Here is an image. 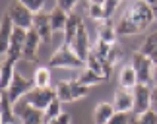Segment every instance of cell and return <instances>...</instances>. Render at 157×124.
I'll return each instance as SVG.
<instances>
[{
    "label": "cell",
    "instance_id": "cell-1",
    "mask_svg": "<svg viewBox=\"0 0 157 124\" xmlns=\"http://www.w3.org/2000/svg\"><path fill=\"white\" fill-rule=\"evenodd\" d=\"M153 21H155V16H153L151 4L140 0V2H132L124 10V14L118 17L114 29H117L118 35H138L146 31Z\"/></svg>",
    "mask_w": 157,
    "mask_h": 124
},
{
    "label": "cell",
    "instance_id": "cell-2",
    "mask_svg": "<svg viewBox=\"0 0 157 124\" xmlns=\"http://www.w3.org/2000/svg\"><path fill=\"white\" fill-rule=\"evenodd\" d=\"M86 62L74 52V49L68 43H62L56 49V52L51 56L49 68H68V70H82Z\"/></svg>",
    "mask_w": 157,
    "mask_h": 124
},
{
    "label": "cell",
    "instance_id": "cell-3",
    "mask_svg": "<svg viewBox=\"0 0 157 124\" xmlns=\"http://www.w3.org/2000/svg\"><path fill=\"white\" fill-rule=\"evenodd\" d=\"M54 91H56V99L60 103H74L78 99L87 95L89 87L82 85L78 80H70V81H60V84L54 87Z\"/></svg>",
    "mask_w": 157,
    "mask_h": 124
},
{
    "label": "cell",
    "instance_id": "cell-4",
    "mask_svg": "<svg viewBox=\"0 0 157 124\" xmlns=\"http://www.w3.org/2000/svg\"><path fill=\"white\" fill-rule=\"evenodd\" d=\"M130 66L134 68V72L138 76V81H140L142 85H147L149 81H153V68H155V64L149 60L146 54H142L140 51L132 52Z\"/></svg>",
    "mask_w": 157,
    "mask_h": 124
},
{
    "label": "cell",
    "instance_id": "cell-5",
    "mask_svg": "<svg viewBox=\"0 0 157 124\" xmlns=\"http://www.w3.org/2000/svg\"><path fill=\"white\" fill-rule=\"evenodd\" d=\"M6 14L10 16V20L14 21V25H16V27L25 29V31H29V29L33 27V14L25 8L23 0H14V2L8 6Z\"/></svg>",
    "mask_w": 157,
    "mask_h": 124
},
{
    "label": "cell",
    "instance_id": "cell-6",
    "mask_svg": "<svg viewBox=\"0 0 157 124\" xmlns=\"http://www.w3.org/2000/svg\"><path fill=\"white\" fill-rule=\"evenodd\" d=\"M33 89H35V81H33V78H25V76H21V74L16 72L14 80H12V84H10V87H8L6 91H8L12 103H17V101H20V97L29 95Z\"/></svg>",
    "mask_w": 157,
    "mask_h": 124
},
{
    "label": "cell",
    "instance_id": "cell-7",
    "mask_svg": "<svg viewBox=\"0 0 157 124\" xmlns=\"http://www.w3.org/2000/svg\"><path fill=\"white\" fill-rule=\"evenodd\" d=\"M54 99H56V91H54L52 87H47V89H37V87H35V89L27 95L25 103L29 105V107H33V109L43 111V113H45L47 107H49Z\"/></svg>",
    "mask_w": 157,
    "mask_h": 124
},
{
    "label": "cell",
    "instance_id": "cell-8",
    "mask_svg": "<svg viewBox=\"0 0 157 124\" xmlns=\"http://www.w3.org/2000/svg\"><path fill=\"white\" fill-rule=\"evenodd\" d=\"M132 93H134V109H132V113L144 115L147 111H151V87L138 84L132 89Z\"/></svg>",
    "mask_w": 157,
    "mask_h": 124
},
{
    "label": "cell",
    "instance_id": "cell-9",
    "mask_svg": "<svg viewBox=\"0 0 157 124\" xmlns=\"http://www.w3.org/2000/svg\"><path fill=\"white\" fill-rule=\"evenodd\" d=\"M0 122L2 124H17L20 122V116H17L14 103L8 95V91L0 93Z\"/></svg>",
    "mask_w": 157,
    "mask_h": 124
},
{
    "label": "cell",
    "instance_id": "cell-10",
    "mask_svg": "<svg viewBox=\"0 0 157 124\" xmlns=\"http://www.w3.org/2000/svg\"><path fill=\"white\" fill-rule=\"evenodd\" d=\"M113 107L117 113H126L128 115L132 109H134V93L130 89H124V87H118L114 91V99H113Z\"/></svg>",
    "mask_w": 157,
    "mask_h": 124
},
{
    "label": "cell",
    "instance_id": "cell-11",
    "mask_svg": "<svg viewBox=\"0 0 157 124\" xmlns=\"http://www.w3.org/2000/svg\"><path fill=\"white\" fill-rule=\"evenodd\" d=\"M72 49L78 56L82 58L83 62L87 60L89 52H91V47H89V37H87V29H86V23H82L80 29H78V35L74 39V43H72Z\"/></svg>",
    "mask_w": 157,
    "mask_h": 124
},
{
    "label": "cell",
    "instance_id": "cell-12",
    "mask_svg": "<svg viewBox=\"0 0 157 124\" xmlns=\"http://www.w3.org/2000/svg\"><path fill=\"white\" fill-rule=\"evenodd\" d=\"M86 68H89V70H93L95 74H99L103 80H109V76H111V70H113V66L109 64L103 56H99L97 52H89V56H87V60H86Z\"/></svg>",
    "mask_w": 157,
    "mask_h": 124
},
{
    "label": "cell",
    "instance_id": "cell-13",
    "mask_svg": "<svg viewBox=\"0 0 157 124\" xmlns=\"http://www.w3.org/2000/svg\"><path fill=\"white\" fill-rule=\"evenodd\" d=\"M43 43L39 37V33L31 27L27 31V39H25V47H23V60L27 62H37V51H39V45Z\"/></svg>",
    "mask_w": 157,
    "mask_h": 124
},
{
    "label": "cell",
    "instance_id": "cell-14",
    "mask_svg": "<svg viewBox=\"0 0 157 124\" xmlns=\"http://www.w3.org/2000/svg\"><path fill=\"white\" fill-rule=\"evenodd\" d=\"M33 29L39 33V37L43 43H49L52 37V27H51V17L47 12H41V14L33 16Z\"/></svg>",
    "mask_w": 157,
    "mask_h": 124
},
{
    "label": "cell",
    "instance_id": "cell-15",
    "mask_svg": "<svg viewBox=\"0 0 157 124\" xmlns=\"http://www.w3.org/2000/svg\"><path fill=\"white\" fill-rule=\"evenodd\" d=\"M16 113H17V116H20L21 124H45V113L29 107L27 103H23L21 107H17Z\"/></svg>",
    "mask_w": 157,
    "mask_h": 124
},
{
    "label": "cell",
    "instance_id": "cell-16",
    "mask_svg": "<svg viewBox=\"0 0 157 124\" xmlns=\"http://www.w3.org/2000/svg\"><path fill=\"white\" fill-rule=\"evenodd\" d=\"M14 21L10 20L8 14L2 16V21H0V54L2 58L6 56V52H8V47H10V39H12V33H14Z\"/></svg>",
    "mask_w": 157,
    "mask_h": 124
},
{
    "label": "cell",
    "instance_id": "cell-17",
    "mask_svg": "<svg viewBox=\"0 0 157 124\" xmlns=\"http://www.w3.org/2000/svg\"><path fill=\"white\" fill-rule=\"evenodd\" d=\"M114 107L113 103H99L93 109V124H109L114 116Z\"/></svg>",
    "mask_w": 157,
    "mask_h": 124
},
{
    "label": "cell",
    "instance_id": "cell-18",
    "mask_svg": "<svg viewBox=\"0 0 157 124\" xmlns=\"http://www.w3.org/2000/svg\"><path fill=\"white\" fill-rule=\"evenodd\" d=\"M118 84H120V87L130 89V91L140 84V81H138V76L134 72V68H132L130 64H126V66L120 68V72H118Z\"/></svg>",
    "mask_w": 157,
    "mask_h": 124
},
{
    "label": "cell",
    "instance_id": "cell-19",
    "mask_svg": "<svg viewBox=\"0 0 157 124\" xmlns=\"http://www.w3.org/2000/svg\"><path fill=\"white\" fill-rule=\"evenodd\" d=\"M49 17H51V27H52V33L54 31H66V25H68V17L70 14H66L64 10H60L58 6L49 12Z\"/></svg>",
    "mask_w": 157,
    "mask_h": 124
},
{
    "label": "cell",
    "instance_id": "cell-20",
    "mask_svg": "<svg viewBox=\"0 0 157 124\" xmlns=\"http://www.w3.org/2000/svg\"><path fill=\"white\" fill-rule=\"evenodd\" d=\"M16 76V62L12 60H2V70H0V89L6 91Z\"/></svg>",
    "mask_w": 157,
    "mask_h": 124
},
{
    "label": "cell",
    "instance_id": "cell-21",
    "mask_svg": "<svg viewBox=\"0 0 157 124\" xmlns=\"http://www.w3.org/2000/svg\"><path fill=\"white\" fill-rule=\"evenodd\" d=\"M82 23H83V21H82L80 16L70 14L68 25H66V31H64V43H68V45L72 47V43H74V39H76V35H78V29H80Z\"/></svg>",
    "mask_w": 157,
    "mask_h": 124
},
{
    "label": "cell",
    "instance_id": "cell-22",
    "mask_svg": "<svg viewBox=\"0 0 157 124\" xmlns=\"http://www.w3.org/2000/svg\"><path fill=\"white\" fill-rule=\"evenodd\" d=\"M117 29L113 27V23L111 21H105V23H101V27H99V33H97V41H101V43H105V45H111L114 47V41H117Z\"/></svg>",
    "mask_w": 157,
    "mask_h": 124
},
{
    "label": "cell",
    "instance_id": "cell-23",
    "mask_svg": "<svg viewBox=\"0 0 157 124\" xmlns=\"http://www.w3.org/2000/svg\"><path fill=\"white\" fill-rule=\"evenodd\" d=\"M140 52H142V54H146L153 64H157V31L146 37V41H144Z\"/></svg>",
    "mask_w": 157,
    "mask_h": 124
},
{
    "label": "cell",
    "instance_id": "cell-24",
    "mask_svg": "<svg viewBox=\"0 0 157 124\" xmlns=\"http://www.w3.org/2000/svg\"><path fill=\"white\" fill-rule=\"evenodd\" d=\"M33 81L37 89H47L51 87V68L49 66H39L33 72Z\"/></svg>",
    "mask_w": 157,
    "mask_h": 124
},
{
    "label": "cell",
    "instance_id": "cell-25",
    "mask_svg": "<svg viewBox=\"0 0 157 124\" xmlns=\"http://www.w3.org/2000/svg\"><path fill=\"white\" fill-rule=\"evenodd\" d=\"M76 80L80 81L82 85H86V87H93V85L101 84V81H105V80L99 76V74H95L93 70H89V68H83V70H82V74L78 76Z\"/></svg>",
    "mask_w": 157,
    "mask_h": 124
},
{
    "label": "cell",
    "instance_id": "cell-26",
    "mask_svg": "<svg viewBox=\"0 0 157 124\" xmlns=\"http://www.w3.org/2000/svg\"><path fill=\"white\" fill-rule=\"evenodd\" d=\"M87 16L95 21H103L105 23V10L103 2H87Z\"/></svg>",
    "mask_w": 157,
    "mask_h": 124
},
{
    "label": "cell",
    "instance_id": "cell-27",
    "mask_svg": "<svg viewBox=\"0 0 157 124\" xmlns=\"http://www.w3.org/2000/svg\"><path fill=\"white\" fill-rule=\"evenodd\" d=\"M64 111H62V103L58 101V99H54V101L47 107V111H45V124H49L51 120H54L56 116H60Z\"/></svg>",
    "mask_w": 157,
    "mask_h": 124
},
{
    "label": "cell",
    "instance_id": "cell-28",
    "mask_svg": "<svg viewBox=\"0 0 157 124\" xmlns=\"http://www.w3.org/2000/svg\"><path fill=\"white\" fill-rule=\"evenodd\" d=\"M132 124H157V113L147 111V113H144V115H134Z\"/></svg>",
    "mask_w": 157,
    "mask_h": 124
},
{
    "label": "cell",
    "instance_id": "cell-29",
    "mask_svg": "<svg viewBox=\"0 0 157 124\" xmlns=\"http://www.w3.org/2000/svg\"><path fill=\"white\" fill-rule=\"evenodd\" d=\"M23 4H25V8L31 12L33 16L45 12V2H43V0H23Z\"/></svg>",
    "mask_w": 157,
    "mask_h": 124
},
{
    "label": "cell",
    "instance_id": "cell-30",
    "mask_svg": "<svg viewBox=\"0 0 157 124\" xmlns=\"http://www.w3.org/2000/svg\"><path fill=\"white\" fill-rule=\"evenodd\" d=\"M118 6V0H107L103 2V10H105V21H111V17L114 14V10H117Z\"/></svg>",
    "mask_w": 157,
    "mask_h": 124
},
{
    "label": "cell",
    "instance_id": "cell-31",
    "mask_svg": "<svg viewBox=\"0 0 157 124\" xmlns=\"http://www.w3.org/2000/svg\"><path fill=\"white\" fill-rule=\"evenodd\" d=\"M56 6H58L60 10H64L66 14H74V10H76L78 2H74V0H58Z\"/></svg>",
    "mask_w": 157,
    "mask_h": 124
},
{
    "label": "cell",
    "instance_id": "cell-32",
    "mask_svg": "<svg viewBox=\"0 0 157 124\" xmlns=\"http://www.w3.org/2000/svg\"><path fill=\"white\" fill-rule=\"evenodd\" d=\"M70 122H72V116H70V113H66V111H64L62 115L56 116L54 120H51L49 124H70Z\"/></svg>",
    "mask_w": 157,
    "mask_h": 124
},
{
    "label": "cell",
    "instance_id": "cell-33",
    "mask_svg": "<svg viewBox=\"0 0 157 124\" xmlns=\"http://www.w3.org/2000/svg\"><path fill=\"white\" fill-rule=\"evenodd\" d=\"M109 124H128V115L126 113H114L113 120Z\"/></svg>",
    "mask_w": 157,
    "mask_h": 124
},
{
    "label": "cell",
    "instance_id": "cell-34",
    "mask_svg": "<svg viewBox=\"0 0 157 124\" xmlns=\"http://www.w3.org/2000/svg\"><path fill=\"white\" fill-rule=\"evenodd\" d=\"M151 111L157 113V84L151 87Z\"/></svg>",
    "mask_w": 157,
    "mask_h": 124
},
{
    "label": "cell",
    "instance_id": "cell-35",
    "mask_svg": "<svg viewBox=\"0 0 157 124\" xmlns=\"http://www.w3.org/2000/svg\"><path fill=\"white\" fill-rule=\"evenodd\" d=\"M151 4V10H153V16H155V21H157V2H149Z\"/></svg>",
    "mask_w": 157,
    "mask_h": 124
},
{
    "label": "cell",
    "instance_id": "cell-36",
    "mask_svg": "<svg viewBox=\"0 0 157 124\" xmlns=\"http://www.w3.org/2000/svg\"><path fill=\"white\" fill-rule=\"evenodd\" d=\"M153 81L157 84V64H155V68H153Z\"/></svg>",
    "mask_w": 157,
    "mask_h": 124
}]
</instances>
